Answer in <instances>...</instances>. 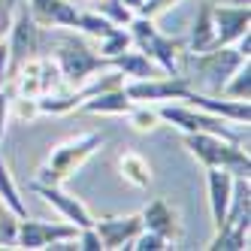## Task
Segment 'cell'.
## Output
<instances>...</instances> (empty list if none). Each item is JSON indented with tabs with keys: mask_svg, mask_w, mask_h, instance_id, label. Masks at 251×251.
Here are the masks:
<instances>
[{
	"mask_svg": "<svg viewBox=\"0 0 251 251\" xmlns=\"http://www.w3.org/2000/svg\"><path fill=\"white\" fill-rule=\"evenodd\" d=\"M40 37H43V27L33 22L27 3L19 0V3H15V12H12V22H9V30H6V40H3L6 51H9V76L25 61L40 55Z\"/></svg>",
	"mask_w": 251,
	"mask_h": 251,
	"instance_id": "cell-7",
	"label": "cell"
},
{
	"mask_svg": "<svg viewBox=\"0 0 251 251\" xmlns=\"http://www.w3.org/2000/svg\"><path fill=\"white\" fill-rule=\"evenodd\" d=\"M112 70H118V73L127 76V79H151V76H160V70H157L146 55H142L139 49L133 51V46L124 49L121 55L112 58Z\"/></svg>",
	"mask_w": 251,
	"mask_h": 251,
	"instance_id": "cell-19",
	"label": "cell"
},
{
	"mask_svg": "<svg viewBox=\"0 0 251 251\" xmlns=\"http://www.w3.org/2000/svg\"><path fill=\"white\" fill-rule=\"evenodd\" d=\"M206 188H209V209H212V224L221 227L227 218V206H230V194H233V173L209 167L206 170Z\"/></svg>",
	"mask_w": 251,
	"mask_h": 251,
	"instance_id": "cell-16",
	"label": "cell"
},
{
	"mask_svg": "<svg viewBox=\"0 0 251 251\" xmlns=\"http://www.w3.org/2000/svg\"><path fill=\"white\" fill-rule=\"evenodd\" d=\"M30 191L37 194V197H43V200H46L51 209H58V212L64 215V221L76 224L79 230L94 224V215L88 212V206L79 200V197L67 194L64 185H43V182H37V178H33V182H30Z\"/></svg>",
	"mask_w": 251,
	"mask_h": 251,
	"instance_id": "cell-11",
	"label": "cell"
},
{
	"mask_svg": "<svg viewBox=\"0 0 251 251\" xmlns=\"http://www.w3.org/2000/svg\"><path fill=\"white\" fill-rule=\"evenodd\" d=\"M9 82V51H6V43H0V88Z\"/></svg>",
	"mask_w": 251,
	"mask_h": 251,
	"instance_id": "cell-32",
	"label": "cell"
},
{
	"mask_svg": "<svg viewBox=\"0 0 251 251\" xmlns=\"http://www.w3.org/2000/svg\"><path fill=\"white\" fill-rule=\"evenodd\" d=\"M76 236H79L76 224H51L37 218H19V224H15V245L27 251H40L61 239H76Z\"/></svg>",
	"mask_w": 251,
	"mask_h": 251,
	"instance_id": "cell-10",
	"label": "cell"
},
{
	"mask_svg": "<svg viewBox=\"0 0 251 251\" xmlns=\"http://www.w3.org/2000/svg\"><path fill=\"white\" fill-rule=\"evenodd\" d=\"M94 230L103 248H127L130 239L142 230V215H115V218H94Z\"/></svg>",
	"mask_w": 251,
	"mask_h": 251,
	"instance_id": "cell-14",
	"label": "cell"
},
{
	"mask_svg": "<svg viewBox=\"0 0 251 251\" xmlns=\"http://www.w3.org/2000/svg\"><path fill=\"white\" fill-rule=\"evenodd\" d=\"M33 22L40 27H70L76 30L79 25V6L70 0H25Z\"/></svg>",
	"mask_w": 251,
	"mask_h": 251,
	"instance_id": "cell-13",
	"label": "cell"
},
{
	"mask_svg": "<svg viewBox=\"0 0 251 251\" xmlns=\"http://www.w3.org/2000/svg\"><path fill=\"white\" fill-rule=\"evenodd\" d=\"M127 118H130V127L136 133H151L160 124V115H157V109H151V103H133Z\"/></svg>",
	"mask_w": 251,
	"mask_h": 251,
	"instance_id": "cell-25",
	"label": "cell"
},
{
	"mask_svg": "<svg viewBox=\"0 0 251 251\" xmlns=\"http://www.w3.org/2000/svg\"><path fill=\"white\" fill-rule=\"evenodd\" d=\"M182 142L206 170L218 167V170H230L233 176L251 173V157L242 149V142H230V139L212 136V133H182Z\"/></svg>",
	"mask_w": 251,
	"mask_h": 251,
	"instance_id": "cell-5",
	"label": "cell"
},
{
	"mask_svg": "<svg viewBox=\"0 0 251 251\" xmlns=\"http://www.w3.org/2000/svg\"><path fill=\"white\" fill-rule=\"evenodd\" d=\"M76 30L88 33V37H94V40H106V37H112V33L118 30L115 22H109L106 15H100L97 9H79V25Z\"/></svg>",
	"mask_w": 251,
	"mask_h": 251,
	"instance_id": "cell-21",
	"label": "cell"
},
{
	"mask_svg": "<svg viewBox=\"0 0 251 251\" xmlns=\"http://www.w3.org/2000/svg\"><path fill=\"white\" fill-rule=\"evenodd\" d=\"M212 19H215V46H233L239 37L248 33L251 9H248V3H239V6L212 3Z\"/></svg>",
	"mask_w": 251,
	"mask_h": 251,
	"instance_id": "cell-12",
	"label": "cell"
},
{
	"mask_svg": "<svg viewBox=\"0 0 251 251\" xmlns=\"http://www.w3.org/2000/svg\"><path fill=\"white\" fill-rule=\"evenodd\" d=\"M215 49V19H212V0H203L197 6L194 27L188 33V51H209Z\"/></svg>",
	"mask_w": 251,
	"mask_h": 251,
	"instance_id": "cell-18",
	"label": "cell"
},
{
	"mask_svg": "<svg viewBox=\"0 0 251 251\" xmlns=\"http://www.w3.org/2000/svg\"><path fill=\"white\" fill-rule=\"evenodd\" d=\"M221 97H230V100H248L251 97V61H242L236 67V73L224 82Z\"/></svg>",
	"mask_w": 251,
	"mask_h": 251,
	"instance_id": "cell-22",
	"label": "cell"
},
{
	"mask_svg": "<svg viewBox=\"0 0 251 251\" xmlns=\"http://www.w3.org/2000/svg\"><path fill=\"white\" fill-rule=\"evenodd\" d=\"M9 79H15V85H12L15 97H33V100L43 97V94H55V91H61V88H67L58 64L49 55H37V58L25 61Z\"/></svg>",
	"mask_w": 251,
	"mask_h": 251,
	"instance_id": "cell-8",
	"label": "cell"
},
{
	"mask_svg": "<svg viewBox=\"0 0 251 251\" xmlns=\"http://www.w3.org/2000/svg\"><path fill=\"white\" fill-rule=\"evenodd\" d=\"M127 248H130V251H164V248H170V242H167L164 236H157V233H151V230L142 227L136 236L130 239Z\"/></svg>",
	"mask_w": 251,
	"mask_h": 251,
	"instance_id": "cell-27",
	"label": "cell"
},
{
	"mask_svg": "<svg viewBox=\"0 0 251 251\" xmlns=\"http://www.w3.org/2000/svg\"><path fill=\"white\" fill-rule=\"evenodd\" d=\"M242 61H251V58H242L236 46H215L209 51H182L178 58V67H182V76L191 82V88H197L203 94H221L224 82L236 73V67Z\"/></svg>",
	"mask_w": 251,
	"mask_h": 251,
	"instance_id": "cell-2",
	"label": "cell"
},
{
	"mask_svg": "<svg viewBox=\"0 0 251 251\" xmlns=\"http://www.w3.org/2000/svg\"><path fill=\"white\" fill-rule=\"evenodd\" d=\"M127 30H130L133 46L164 76H182L178 58H182V51L188 49V37H167V33H160L154 27V19H149V15H133Z\"/></svg>",
	"mask_w": 251,
	"mask_h": 251,
	"instance_id": "cell-4",
	"label": "cell"
},
{
	"mask_svg": "<svg viewBox=\"0 0 251 251\" xmlns=\"http://www.w3.org/2000/svg\"><path fill=\"white\" fill-rule=\"evenodd\" d=\"M76 245H79V251H100V248H103V242H100V236H97L94 224H91V227H82V230H79V236H76Z\"/></svg>",
	"mask_w": 251,
	"mask_h": 251,
	"instance_id": "cell-29",
	"label": "cell"
},
{
	"mask_svg": "<svg viewBox=\"0 0 251 251\" xmlns=\"http://www.w3.org/2000/svg\"><path fill=\"white\" fill-rule=\"evenodd\" d=\"M15 3H19V0H0V43H3L6 30H9L12 12H15Z\"/></svg>",
	"mask_w": 251,
	"mask_h": 251,
	"instance_id": "cell-31",
	"label": "cell"
},
{
	"mask_svg": "<svg viewBox=\"0 0 251 251\" xmlns=\"http://www.w3.org/2000/svg\"><path fill=\"white\" fill-rule=\"evenodd\" d=\"M206 248L209 251H245L248 248V233L233 230V227H218Z\"/></svg>",
	"mask_w": 251,
	"mask_h": 251,
	"instance_id": "cell-23",
	"label": "cell"
},
{
	"mask_svg": "<svg viewBox=\"0 0 251 251\" xmlns=\"http://www.w3.org/2000/svg\"><path fill=\"white\" fill-rule=\"evenodd\" d=\"M91 9H97L100 15H106L109 22H115L118 27H127L130 19H133V9L124 3V0H97V3H91Z\"/></svg>",
	"mask_w": 251,
	"mask_h": 251,
	"instance_id": "cell-24",
	"label": "cell"
},
{
	"mask_svg": "<svg viewBox=\"0 0 251 251\" xmlns=\"http://www.w3.org/2000/svg\"><path fill=\"white\" fill-rule=\"evenodd\" d=\"M15 224H19V218L3 206V200H0V245H12L15 242Z\"/></svg>",
	"mask_w": 251,
	"mask_h": 251,
	"instance_id": "cell-28",
	"label": "cell"
},
{
	"mask_svg": "<svg viewBox=\"0 0 251 251\" xmlns=\"http://www.w3.org/2000/svg\"><path fill=\"white\" fill-rule=\"evenodd\" d=\"M176 3H182V0H146V3L136 9V15H149V19H157L160 12H167V9L176 6Z\"/></svg>",
	"mask_w": 251,
	"mask_h": 251,
	"instance_id": "cell-30",
	"label": "cell"
},
{
	"mask_svg": "<svg viewBox=\"0 0 251 251\" xmlns=\"http://www.w3.org/2000/svg\"><path fill=\"white\" fill-rule=\"evenodd\" d=\"M133 46V40H130V30L127 27H118L112 37H106V40H100V55L103 58H115V55H121L124 49H130Z\"/></svg>",
	"mask_w": 251,
	"mask_h": 251,
	"instance_id": "cell-26",
	"label": "cell"
},
{
	"mask_svg": "<svg viewBox=\"0 0 251 251\" xmlns=\"http://www.w3.org/2000/svg\"><path fill=\"white\" fill-rule=\"evenodd\" d=\"M142 215V227L157 233V236H164L167 242H176L178 236H182V224H178V212L170 200H164V197H154V200L139 212Z\"/></svg>",
	"mask_w": 251,
	"mask_h": 251,
	"instance_id": "cell-15",
	"label": "cell"
},
{
	"mask_svg": "<svg viewBox=\"0 0 251 251\" xmlns=\"http://www.w3.org/2000/svg\"><path fill=\"white\" fill-rule=\"evenodd\" d=\"M130 109H133V100L124 94L121 85L97 91V94H91L79 106V112H91V115H127Z\"/></svg>",
	"mask_w": 251,
	"mask_h": 251,
	"instance_id": "cell-17",
	"label": "cell"
},
{
	"mask_svg": "<svg viewBox=\"0 0 251 251\" xmlns=\"http://www.w3.org/2000/svg\"><path fill=\"white\" fill-rule=\"evenodd\" d=\"M40 43H49V51H43V55H49L58 64L67 88H82V85L91 82V76L103 73V70H112L109 58H103L100 51H94L70 27H43Z\"/></svg>",
	"mask_w": 251,
	"mask_h": 251,
	"instance_id": "cell-1",
	"label": "cell"
},
{
	"mask_svg": "<svg viewBox=\"0 0 251 251\" xmlns=\"http://www.w3.org/2000/svg\"><path fill=\"white\" fill-rule=\"evenodd\" d=\"M88 3H97V0H88Z\"/></svg>",
	"mask_w": 251,
	"mask_h": 251,
	"instance_id": "cell-34",
	"label": "cell"
},
{
	"mask_svg": "<svg viewBox=\"0 0 251 251\" xmlns=\"http://www.w3.org/2000/svg\"><path fill=\"white\" fill-rule=\"evenodd\" d=\"M157 115L160 121L173 124L182 133H212V136H221V139H230V142H242L245 133L242 130H233L227 127V118L221 115H212L206 109H197V106H188V103H160L157 106Z\"/></svg>",
	"mask_w": 251,
	"mask_h": 251,
	"instance_id": "cell-6",
	"label": "cell"
},
{
	"mask_svg": "<svg viewBox=\"0 0 251 251\" xmlns=\"http://www.w3.org/2000/svg\"><path fill=\"white\" fill-rule=\"evenodd\" d=\"M115 164H118V173H121V178L127 185H133V188H149L151 185V164L142 154L121 151Z\"/></svg>",
	"mask_w": 251,
	"mask_h": 251,
	"instance_id": "cell-20",
	"label": "cell"
},
{
	"mask_svg": "<svg viewBox=\"0 0 251 251\" xmlns=\"http://www.w3.org/2000/svg\"><path fill=\"white\" fill-rule=\"evenodd\" d=\"M103 142H106V133H100V130H88V133H79V136L61 139L58 146H51V151L40 164L37 182H43V185H64L88 157H94L100 151Z\"/></svg>",
	"mask_w": 251,
	"mask_h": 251,
	"instance_id": "cell-3",
	"label": "cell"
},
{
	"mask_svg": "<svg viewBox=\"0 0 251 251\" xmlns=\"http://www.w3.org/2000/svg\"><path fill=\"white\" fill-rule=\"evenodd\" d=\"M124 3H127V6H130V9H133V12H136V9H139V6H142V3H146V0H124Z\"/></svg>",
	"mask_w": 251,
	"mask_h": 251,
	"instance_id": "cell-33",
	"label": "cell"
},
{
	"mask_svg": "<svg viewBox=\"0 0 251 251\" xmlns=\"http://www.w3.org/2000/svg\"><path fill=\"white\" fill-rule=\"evenodd\" d=\"M133 103H185L191 94V82L185 76H151V79H127L121 85Z\"/></svg>",
	"mask_w": 251,
	"mask_h": 251,
	"instance_id": "cell-9",
	"label": "cell"
}]
</instances>
